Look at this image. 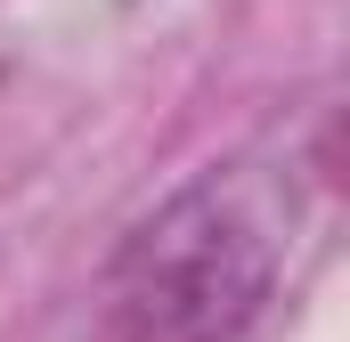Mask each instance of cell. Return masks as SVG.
Masks as SVG:
<instances>
[{
    "label": "cell",
    "instance_id": "6da1fadb",
    "mask_svg": "<svg viewBox=\"0 0 350 342\" xmlns=\"http://www.w3.org/2000/svg\"><path fill=\"white\" fill-rule=\"evenodd\" d=\"M285 245L237 171H196L122 228L98 277L106 342H245L277 302Z\"/></svg>",
    "mask_w": 350,
    "mask_h": 342
}]
</instances>
